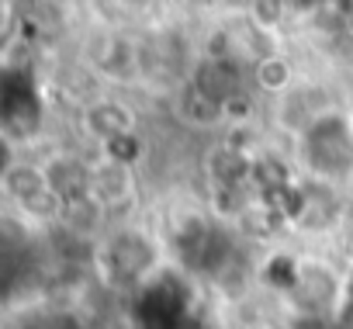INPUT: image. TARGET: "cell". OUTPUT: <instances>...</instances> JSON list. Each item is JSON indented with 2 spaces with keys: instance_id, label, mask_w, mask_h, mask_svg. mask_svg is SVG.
<instances>
[{
  "instance_id": "obj_1",
  "label": "cell",
  "mask_w": 353,
  "mask_h": 329,
  "mask_svg": "<svg viewBox=\"0 0 353 329\" xmlns=\"http://www.w3.org/2000/svg\"><path fill=\"white\" fill-rule=\"evenodd\" d=\"M188 315H191L188 312V284L176 274H159L139 288V298H135L139 329H173Z\"/></svg>"
},
{
  "instance_id": "obj_10",
  "label": "cell",
  "mask_w": 353,
  "mask_h": 329,
  "mask_svg": "<svg viewBox=\"0 0 353 329\" xmlns=\"http://www.w3.org/2000/svg\"><path fill=\"white\" fill-rule=\"evenodd\" d=\"M263 73H267V77H263L267 83H284V80H288V66H284V63H267Z\"/></svg>"
},
{
  "instance_id": "obj_5",
  "label": "cell",
  "mask_w": 353,
  "mask_h": 329,
  "mask_svg": "<svg viewBox=\"0 0 353 329\" xmlns=\"http://www.w3.org/2000/svg\"><path fill=\"white\" fill-rule=\"evenodd\" d=\"M104 263H108V277H111V281L132 284V281H139V277L152 267V246H149L142 236L125 232V236L111 239Z\"/></svg>"
},
{
  "instance_id": "obj_8",
  "label": "cell",
  "mask_w": 353,
  "mask_h": 329,
  "mask_svg": "<svg viewBox=\"0 0 353 329\" xmlns=\"http://www.w3.org/2000/svg\"><path fill=\"white\" fill-rule=\"evenodd\" d=\"M111 152H118V159H132V156L139 152V146H135V139H128V135H114V139H111Z\"/></svg>"
},
{
  "instance_id": "obj_7",
  "label": "cell",
  "mask_w": 353,
  "mask_h": 329,
  "mask_svg": "<svg viewBox=\"0 0 353 329\" xmlns=\"http://www.w3.org/2000/svg\"><path fill=\"white\" fill-rule=\"evenodd\" d=\"M52 191L63 195V198H80L87 191V177L77 163H59L52 170Z\"/></svg>"
},
{
  "instance_id": "obj_2",
  "label": "cell",
  "mask_w": 353,
  "mask_h": 329,
  "mask_svg": "<svg viewBox=\"0 0 353 329\" xmlns=\"http://www.w3.org/2000/svg\"><path fill=\"white\" fill-rule=\"evenodd\" d=\"M305 156L322 177H343L353 167V132L343 118H319L305 132Z\"/></svg>"
},
{
  "instance_id": "obj_6",
  "label": "cell",
  "mask_w": 353,
  "mask_h": 329,
  "mask_svg": "<svg viewBox=\"0 0 353 329\" xmlns=\"http://www.w3.org/2000/svg\"><path fill=\"white\" fill-rule=\"evenodd\" d=\"M239 87V70L229 59H212L198 70V94L208 97L212 104H222L236 94Z\"/></svg>"
},
{
  "instance_id": "obj_3",
  "label": "cell",
  "mask_w": 353,
  "mask_h": 329,
  "mask_svg": "<svg viewBox=\"0 0 353 329\" xmlns=\"http://www.w3.org/2000/svg\"><path fill=\"white\" fill-rule=\"evenodd\" d=\"M0 118L14 135H32L42 118V104L32 83V73L25 70H8L0 83Z\"/></svg>"
},
{
  "instance_id": "obj_4",
  "label": "cell",
  "mask_w": 353,
  "mask_h": 329,
  "mask_svg": "<svg viewBox=\"0 0 353 329\" xmlns=\"http://www.w3.org/2000/svg\"><path fill=\"white\" fill-rule=\"evenodd\" d=\"M176 250L194 270H219L229 257V236L205 222H188V229L176 239Z\"/></svg>"
},
{
  "instance_id": "obj_9",
  "label": "cell",
  "mask_w": 353,
  "mask_h": 329,
  "mask_svg": "<svg viewBox=\"0 0 353 329\" xmlns=\"http://www.w3.org/2000/svg\"><path fill=\"white\" fill-rule=\"evenodd\" d=\"M339 326L343 329H353V277H350V291H346L343 308H339Z\"/></svg>"
},
{
  "instance_id": "obj_11",
  "label": "cell",
  "mask_w": 353,
  "mask_h": 329,
  "mask_svg": "<svg viewBox=\"0 0 353 329\" xmlns=\"http://www.w3.org/2000/svg\"><path fill=\"white\" fill-rule=\"evenodd\" d=\"M173 329H205V326H201V319H194V315H188L184 322H176Z\"/></svg>"
}]
</instances>
